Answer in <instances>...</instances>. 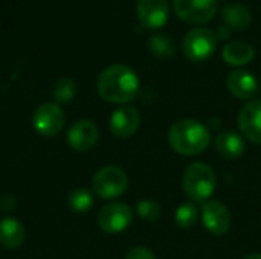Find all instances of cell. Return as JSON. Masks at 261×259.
<instances>
[{
    "mask_svg": "<svg viewBox=\"0 0 261 259\" xmlns=\"http://www.w3.org/2000/svg\"><path fill=\"white\" fill-rule=\"evenodd\" d=\"M96 87L102 99L113 104H125L136 98L139 92V78L132 67L125 64H112L99 73Z\"/></svg>",
    "mask_w": 261,
    "mask_h": 259,
    "instance_id": "obj_1",
    "label": "cell"
},
{
    "mask_svg": "<svg viewBox=\"0 0 261 259\" xmlns=\"http://www.w3.org/2000/svg\"><path fill=\"white\" fill-rule=\"evenodd\" d=\"M67 205L76 214L89 212L92 209V206H93V195H92L90 191H87L84 188H78V189L70 192Z\"/></svg>",
    "mask_w": 261,
    "mask_h": 259,
    "instance_id": "obj_20",
    "label": "cell"
},
{
    "mask_svg": "<svg viewBox=\"0 0 261 259\" xmlns=\"http://www.w3.org/2000/svg\"><path fill=\"white\" fill-rule=\"evenodd\" d=\"M138 20L144 27L159 29L170 17L168 0H138L136 3Z\"/></svg>",
    "mask_w": 261,
    "mask_h": 259,
    "instance_id": "obj_9",
    "label": "cell"
},
{
    "mask_svg": "<svg viewBox=\"0 0 261 259\" xmlns=\"http://www.w3.org/2000/svg\"><path fill=\"white\" fill-rule=\"evenodd\" d=\"M127 186L128 177L118 166H104L98 169L92 179L93 192L104 200H112L122 195L127 191Z\"/></svg>",
    "mask_w": 261,
    "mask_h": 259,
    "instance_id": "obj_4",
    "label": "cell"
},
{
    "mask_svg": "<svg viewBox=\"0 0 261 259\" xmlns=\"http://www.w3.org/2000/svg\"><path fill=\"white\" fill-rule=\"evenodd\" d=\"M202 221L206 231L213 235H225L231 226V214L228 208L216 200H208L202 206Z\"/></svg>",
    "mask_w": 261,
    "mask_h": 259,
    "instance_id": "obj_10",
    "label": "cell"
},
{
    "mask_svg": "<svg viewBox=\"0 0 261 259\" xmlns=\"http://www.w3.org/2000/svg\"><path fill=\"white\" fill-rule=\"evenodd\" d=\"M217 47V37L208 27H194L188 31L182 41L184 53L188 60L200 63L208 60Z\"/></svg>",
    "mask_w": 261,
    "mask_h": 259,
    "instance_id": "obj_5",
    "label": "cell"
},
{
    "mask_svg": "<svg viewBox=\"0 0 261 259\" xmlns=\"http://www.w3.org/2000/svg\"><path fill=\"white\" fill-rule=\"evenodd\" d=\"M243 259H261L260 253H254V255H248V256H245Z\"/></svg>",
    "mask_w": 261,
    "mask_h": 259,
    "instance_id": "obj_26",
    "label": "cell"
},
{
    "mask_svg": "<svg viewBox=\"0 0 261 259\" xmlns=\"http://www.w3.org/2000/svg\"><path fill=\"white\" fill-rule=\"evenodd\" d=\"M184 191L193 202H208L216 189V176L211 166L202 162L191 163L184 174Z\"/></svg>",
    "mask_w": 261,
    "mask_h": 259,
    "instance_id": "obj_3",
    "label": "cell"
},
{
    "mask_svg": "<svg viewBox=\"0 0 261 259\" xmlns=\"http://www.w3.org/2000/svg\"><path fill=\"white\" fill-rule=\"evenodd\" d=\"M222 18L231 29H246L252 23V12L243 3H229L222 9Z\"/></svg>",
    "mask_w": 261,
    "mask_h": 259,
    "instance_id": "obj_15",
    "label": "cell"
},
{
    "mask_svg": "<svg viewBox=\"0 0 261 259\" xmlns=\"http://www.w3.org/2000/svg\"><path fill=\"white\" fill-rule=\"evenodd\" d=\"M229 35H231V27H229V26H226V24H220V26L217 27V32H216L217 40H219V38H222V40L229 38Z\"/></svg>",
    "mask_w": 261,
    "mask_h": 259,
    "instance_id": "obj_25",
    "label": "cell"
},
{
    "mask_svg": "<svg viewBox=\"0 0 261 259\" xmlns=\"http://www.w3.org/2000/svg\"><path fill=\"white\" fill-rule=\"evenodd\" d=\"M141 124V114L135 107H121L110 118V131L121 139L133 136Z\"/></svg>",
    "mask_w": 261,
    "mask_h": 259,
    "instance_id": "obj_13",
    "label": "cell"
},
{
    "mask_svg": "<svg viewBox=\"0 0 261 259\" xmlns=\"http://www.w3.org/2000/svg\"><path fill=\"white\" fill-rule=\"evenodd\" d=\"M136 209H138L139 217L142 220H145V221H150V223L158 221L159 217H161V206L156 202H153V200H142V202H139Z\"/></svg>",
    "mask_w": 261,
    "mask_h": 259,
    "instance_id": "obj_23",
    "label": "cell"
},
{
    "mask_svg": "<svg viewBox=\"0 0 261 259\" xmlns=\"http://www.w3.org/2000/svg\"><path fill=\"white\" fill-rule=\"evenodd\" d=\"M239 128L251 142L261 145V99L249 101L239 113Z\"/></svg>",
    "mask_w": 261,
    "mask_h": 259,
    "instance_id": "obj_12",
    "label": "cell"
},
{
    "mask_svg": "<svg viewBox=\"0 0 261 259\" xmlns=\"http://www.w3.org/2000/svg\"><path fill=\"white\" fill-rule=\"evenodd\" d=\"M254 56H255L254 46L242 40L231 41L223 47V60L231 66H245L251 63Z\"/></svg>",
    "mask_w": 261,
    "mask_h": 259,
    "instance_id": "obj_17",
    "label": "cell"
},
{
    "mask_svg": "<svg viewBox=\"0 0 261 259\" xmlns=\"http://www.w3.org/2000/svg\"><path fill=\"white\" fill-rule=\"evenodd\" d=\"M176 224L182 229H191L199 220V209L193 203H184L177 208L174 214Z\"/></svg>",
    "mask_w": 261,
    "mask_h": 259,
    "instance_id": "obj_21",
    "label": "cell"
},
{
    "mask_svg": "<svg viewBox=\"0 0 261 259\" xmlns=\"http://www.w3.org/2000/svg\"><path fill=\"white\" fill-rule=\"evenodd\" d=\"M260 87H261V85H260Z\"/></svg>",
    "mask_w": 261,
    "mask_h": 259,
    "instance_id": "obj_27",
    "label": "cell"
},
{
    "mask_svg": "<svg viewBox=\"0 0 261 259\" xmlns=\"http://www.w3.org/2000/svg\"><path fill=\"white\" fill-rule=\"evenodd\" d=\"M125 259H156L153 252L147 247H142V246H138V247H133L127 255Z\"/></svg>",
    "mask_w": 261,
    "mask_h": 259,
    "instance_id": "obj_24",
    "label": "cell"
},
{
    "mask_svg": "<svg viewBox=\"0 0 261 259\" xmlns=\"http://www.w3.org/2000/svg\"><path fill=\"white\" fill-rule=\"evenodd\" d=\"M98 136V127L92 121L81 119L70 127L67 133V143L75 151H89L96 145Z\"/></svg>",
    "mask_w": 261,
    "mask_h": 259,
    "instance_id": "obj_11",
    "label": "cell"
},
{
    "mask_svg": "<svg viewBox=\"0 0 261 259\" xmlns=\"http://www.w3.org/2000/svg\"><path fill=\"white\" fill-rule=\"evenodd\" d=\"M176 14L190 24H203L214 18L219 0H173Z\"/></svg>",
    "mask_w": 261,
    "mask_h": 259,
    "instance_id": "obj_6",
    "label": "cell"
},
{
    "mask_svg": "<svg viewBox=\"0 0 261 259\" xmlns=\"http://www.w3.org/2000/svg\"><path fill=\"white\" fill-rule=\"evenodd\" d=\"M24 241V227L14 218L8 217L0 221V243L6 249H17Z\"/></svg>",
    "mask_w": 261,
    "mask_h": 259,
    "instance_id": "obj_18",
    "label": "cell"
},
{
    "mask_svg": "<svg viewBox=\"0 0 261 259\" xmlns=\"http://www.w3.org/2000/svg\"><path fill=\"white\" fill-rule=\"evenodd\" d=\"M133 221V212L125 203H110L98 214V224L106 234H121Z\"/></svg>",
    "mask_w": 261,
    "mask_h": 259,
    "instance_id": "obj_8",
    "label": "cell"
},
{
    "mask_svg": "<svg viewBox=\"0 0 261 259\" xmlns=\"http://www.w3.org/2000/svg\"><path fill=\"white\" fill-rule=\"evenodd\" d=\"M216 148L225 159H239L245 153V142L240 134L234 131H222L216 136Z\"/></svg>",
    "mask_w": 261,
    "mask_h": 259,
    "instance_id": "obj_16",
    "label": "cell"
},
{
    "mask_svg": "<svg viewBox=\"0 0 261 259\" xmlns=\"http://www.w3.org/2000/svg\"><path fill=\"white\" fill-rule=\"evenodd\" d=\"M148 47L158 58H171L176 53L174 41L165 34H153L148 40Z\"/></svg>",
    "mask_w": 261,
    "mask_h": 259,
    "instance_id": "obj_19",
    "label": "cell"
},
{
    "mask_svg": "<svg viewBox=\"0 0 261 259\" xmlns=\"http://www.w3.org/2000/svg\"><path fill=\"white\" fill-rule=\"evenodd\" d=\"M64 122H66V116L63 110L60 108L58 104H52V102L41 104L32 116V124L35 131L46 137H52L58 134L63 130Z\"/></svg>",
    "mask_w": 261,
    "mask_h": 259,
    "instance_id": "obj_7",
    "label": "cell"
},
{
    "mask_svg": "<svg viewBox=\"0 0 261 259\" xmlns=\"http://www.w3.org/2000/svg\"><path fill=\"white\" fill-rule=\"evenodd\" d=\"M52 95H54L55 101L60 102V104H64V102L72 101L75 98V95H76V84H75V81L70 79V78H61V79H58L54 84Z\"/></svg>",
    "mask_w": 261,
    "mask_h": 259,
    "instance_id": "obj_22",
    "label": "cell"
},
{
    "mask_svg": "<svg viewBox=\"0 0 261 259\" xmlns=\"http://www.w3.org/2000/svg\"><path fill=\"white\" fill-rule=\"evenodd\" d=\"M226 84L229 92L239 99H251L258 90V82L255 76L242 69L232 70L228 75Z\"/></svg>",
    "mask_w": 261,
    "mask_h": 259,
    "instance_id": "obj_14",
    "label": "cell"
},
{
    "mask_svg": "<svg viewBox=\"0 0 261 259\" xmlns=\"http://www.w3.org/2000/svg\"><path fill=\"white\" fill-rule=\"evenodd\" d=\"M168 142L170 147L182 156H197L210 147L211 136L200 122L182 119L170 128Z\"/></svg>",
    "mask_w": 261,
    "mask_h": 259,
    "instance_id": "obj_2",
    "label": "cell"
}]
</instances>
